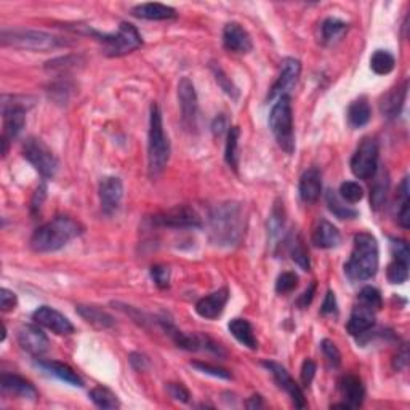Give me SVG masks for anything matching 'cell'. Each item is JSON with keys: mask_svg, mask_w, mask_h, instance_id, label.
<instances>
[{"mask_svg": "<svg viewBox=\"0 0 410 410\" xmlns=\"http://www.w3.org/2000/svg\"><path fill=\"white\" fill-rule=\"evenodd\" d=\"M342 242V234L337 230V226H333L330 221L321 220L315 227L313 232V244L317 249H335Z\"/></svg>", "mask_w": 410, "mask_h": 410, "instance_id": "cb8c5ba5", "label": "cell"}, {"mask_svg": "<svg viewBox=\"0 0 410 410\" xmlns=\"http://www.w3.org/2000/svg\"><path fill=\"white\" fill-rule=\"evenodd\" d=\"M18 343L24 351L39 357L47 353L48 338L45 333L35 326H23L18 330Z\"/></svg>", "mask_w": 410, "mask_h": 410, "instance_id": "e0dca14e", "label": "cell"}, {"mask_svg": "<svg viewBox=\"0 0 410 410\" xmlns=\"http://www.w3.org/2000/svg\"><path fill=\"white\" fill-rule=\"evenodd\" d=\"M297 287H298V276L292 271L282 272L276 281V292L279 293V295H287V293L295 290Z\"/></svg>", "mask_w": 410, "mask_h": 410, "instance_id": "7bdbcfd3", "label": "cell"}, {"mask_svg": "<svg viewBox=\"0 0 410 410\" xmlns=\"http://www.w3.org/2000/svg\"><path fill=\"white\" fill-rule=\"evenodd\" d=\"M77 313L80 317L85 319L88 324H92L96 328H109L114 326V319L111 317L108 313L100 310L96 306H85V305H79L77 306Z\"/></svg>", "mask_w": 410, "mask_h": 410, "instance_id": "4dcf8cb0", "label": "cell"}, {"mask_svg": "<svg viewBox=\"0 0 410 410\" xmlns=\"http://www.w3.org/2000/svg\"><path fill=\"white\" fill-rule=\"evenodd\" d=\"M407 362H409L407 346L404 345V346L401 348V351L398 353V356L394 357L393 366H394V369H396V371H402V369H406V367H407Z\"/></svg>", "mask_w": 410, "mask_h": 410, "instance_id": "11a10c76", "label": "cell"}, {"mask_svg": "<svg viewBox=\"0 0 410 410\" xmlns=\"http://www.w3.org/2000/svg\"><path fill=\"white\" fill-rule=\"evenodd\" d=\"M169 394L171 398L175 399V401H180V402H189V398L191 394L188 389H186L181 383H169Z\"/></svg>", "mask_w": 410, "mask_h": 410, "instance_id": "f907efd6", "label": "cell"}, {"mask_svg": "<svg viewBox=\"0 0 410 410\" xmlns=\"http://www.w3.org/2000/svg\"><path fill=\"white\" fill-rule=\"evenodd\" d=\"M263 366H265L268 371L271 372L272 378H274V382L279 384V388L284 389L288 396H290L293 404H295V407H298V409L306 407L305 394H303L301 388L298 386V383L295 382V380L290 377V373L287 372L286 367H282L281 364H277L274 361H265L263 362Z\"/></svg>", "mask_w": 410, "mask_h": 410, "instance_id": "5bb4252c", "label": "cell"}, {"mask_svg": "<svg viewBox=\"0 0 410 410\" xmlns=\"http://www.w3.org/2000/svg\"><path fill=\"white\" fill-rule=\"evenodd\" d=\"M223 45L234 53H249L253 44L249 32L239 23H230L223 29Z\"/></svg>", "mask_w": 410, "mask_h": 410, "instance_id": "d6986e66", "label": "cell"}, {"mask_svg": "<svg viewBox=\"0 0 410 410\" xmlns=\"http://www.w3.org/2000/svg\"><path fill=\"white\" fill-rule=\"evenodd\" d=\"M372 118V108L371 103L366 96L354 100L348 108V122L353 129H361V127L367 125L369 120Z\"/></svg>", "mask_w": 410, "mask_h": 410, "instance_id": "f1b7e54d", "label": "cell"}, {"mask_svg": "<svg viewBox=\"0 0 410 410\" xmlns=\"http://www.w3.org/2000/svg\"><path fill=\"white\" fill-rule=\"evenodd\" d=\"M407 87L409 85L406 80L401 87L393 88L391 92H388L383 96L382 103H380V111H382V114L384 115V118L393 119V118H396L399 113H401L404 101H406V96H407Z\"/></svg>", "mask_w": 410, "mask_h": 410, "instance_id": "4316f807", "label": "cell"}, {"mask_svg": "<svg viewBox=\"0 0 410 410\" xmlns=\"http://www.w3.org/2000/svg\"><path fill=\"white\" fill-rule=\"evenodd\" d=\"M0 42L3 47H15L21 50H34V52H50L58 47H63L68 42L44 31L34 29H3L0 35Z\"/></svg>", "mask_w": 410, "mask_h": 410, "instance_id": "5b68a950", "label": "cell"}, {"mask_svg": "<svg viewBox=\"0 0 410 410\" xmlns=\"http://www.w3.org/2000/svg\"><path fill=\"white\" fill-rule=\"evenodd\" d=\"M227 328H230L231 335L236 338L241 345L247 346L249 349H257L258 348V340L253 333L252 324L245 319H232V321L227 324Z\"/></svg>", "mask_w": 410, "mask_h": 410, "instance_id": "f546056e", "label": "cell"}, {"mask_svg": "<svg viewBox=\"0 0 410 410\" xmlns=\"http://www.w3.org/2000/svg\"><path fill=\"white\" fill-rule=\"evenodd\" d=\"M100 202L104 215H113L118 212L124 197L122 181L115 176H106L100 181Z\"/></svg>", "mask_w": 410, "mask_h": 410, "instance_id": "2e32d148", "label": "cell"}, {"mask_svg": "<svg viewBox=\"0 0 410 410\" xmlns=\"http://www.w3.org/2000/svg\"><path fill=\"white\" fill-rule=\"evenodd\" d=\"M389 242H391L393 258H396V260H402V261L410 260V252H409V245L406 241L398 239V237H391Z\"/></svg>", "mask_w": 410, "mask_h": 410, "instance_id": "7dc6e473", "label": "cell"}, {"mask_svg": "<svg viewBox=\"0 0 410 410\" xmlns=\"http://www.w3.org/2000/svg\"><path fill=\"white\" fill-rule=\"evenodd\" d=\"M340 197L348 204H357L364 197V189L356 181H345L340 186Z\"/></svg>", "mask_w": 410, "mask_h": 410, "instance_id": "60d3db41", "label": "cell"}, {"mask_svg": "<svg viewBox=\"0 0 410 410\" xmlns=\"http://www.w3.org/2000/svg\"><path fill=\"white\" fill-rule=\"evenodd\" d=\"M316 375V364L311 359H306L301 366V383L303 386H310L313 383V378Z\"/></svg>", "mask_w": 410, "mask_h": 410, "instance_id": "816d5d0a", "label": "cell"}, {"mask_svg": "<svg viewBox=\"0 0 410 410\" xmlns=\"http://www.w3.org/2000/svg\"><path fill=\"white\" fill-rule=\"evenodd\" d=\"M28 96H2V115H3V133H2V153L7 154L8 143L21 133L26 124V111L34 103H28Z\"/></svg>", "mask_w": 410, "mask_h": 410, "instance_id": "52a82bcc", "label": "cell"}, {"mask_svg": "<svg viewBox=\"0 0 410 410\" xmlns=\"http://www.w3.org/2000/svg\"><path fill=\"white\" fill-rule=\"evenodd\" d=\"M230 298V290L226 287L220 288L210 295L201 298L196 303V313L204 319H216L221 316V313L225 311V306Z\"/></svg>", "mask_w": 410, "mask_h": 410, "instance_id": "ffe728a7", "label": "cell"}, {"mask_svg": "<svg viewBox=\"0 0 410 410\" xmlns=\"http://www.w3.org/2000/svg\"><path fill=\"white\" fill-rule=\"evenodd\" d=\"M45 194H47V188H45V185H40L39 188H37V191H35L32 204H31V210H32L34 215L37 214V212L40 210V207H42L44 199H45Z\"/></svg>", "mask_w": 410, "mask_h": 410, "instance_id": "db71d44e", "label": "cell"}, {"mask_svg": "<svg viewBox=\"0 0 410 410\" xmlns=\"http://www.w3.org/2000/svg\"><path fill=\"white\" fill-rule=\"evenodd\" d=\"M84 227L69 216H57L34 231L31 237V249L37 253H50L63 249L82 234Z\"/></svg>", "mask_w": 410, "mask_h": 410, "instance_id": "7a4b0ae2", "label": "cell"}, {"mask_svg": "<svg viewBox=\"0 0 410 410\" xmlns=\"http://www.w3.org/2000/svg\"><path fill=\"white\" fill-rule=\"evenodd\" d=\"M327 205H328V210L332 212L333 215L337 216V218L340 220H353L357 216V210H354L353 207L346 205V202L342 201V197L337 194V192L333 191H328L327 196Z\"/></svg>", "mask_w": 410, "mask_h": 410, "instance_id": "836d02e7", "label": "cell"}, {"mask_svg": "<svg viewBox=\"0 0 410 410\" xmlns=\"http://www.w3.org/2000/svg\"><path fill=\"white\" fill-rule=\"evenodd\" d=\"M321 349H322L324 356H326L327 361L330 362L333 367L340 366V364H342V353H340V349L337 348L335 343L327 340V338H326V340L321 342Z\"/></svg>", "mask_w": 410, "mask_h": 410, "instance_id": "f6af8a7d", "label": "cell"}, {"mask_svg": "<svg viewBox=\"0 0 410 410\" xmlns=\"http://www.w3.org/2000/svg\"><path fill=\"white\" fill-rule=\"evenodd\" d=\"M87 34H92L96 40L103 44L104 53L111 58L124 57L143 45V39H141L138 29L130 23H120L118 31L113 34H101L93 29H88Z\"/></svg>", "mask_w": 410, "mask_h": 410, "instance_id": "ba28073f", "label": "cell"}, {"mask_svg": "<svg viewBox=\"0 0 410 410\" xmlns=\"http://www.w3.org/2000/svg\"><path fill=\"white\" fill-rule=\"evenodd\" d=\"M270 129L274 135L277 145L287 154L295 151V133H293V113L290 96L284 95L276 100L270 114Z\"/></svg>", "mask_w": 410, "mask_h": 410, "instance_id": "8992f818", "label": "cell"}, {"mask_svg": "<svg viewBox=\"0 0 410 410\" xmlns=\"http://www.w3.org/2000/svg\"><path fill=\"white\" fill-rule=\"evenodd\" d=\"M288 250H290L292 260L295 261L298 266H300V270H303V271H310L311 270L310 253H308L305 241H303V237L300 234L292 237L290 244H288Z\"/></svg>", "mask_w": 410, "mask_h": 410, "instance_id": "e575fe53", "label": "cell"}, {"mask_svg": "<svg viewBox=\"0 0 410 410\" xmlns=\"http://www.w3.org/2000/svg\"><path fill=\"white\" fill-rule=\"evenodd\" d=\"M245 218L242 204L234 201L223 202L210 212V241L218 247H234L244 234Z\"/></svg>", "mask_w": 410, "mask_h": 410, "instance_id": "6da1fadb", "label": "cell"}, {"mask_svg": "<svg viewBox=\"0 0 410 410\" xmlns=\"http://www.w3.org/2000/svg\"><path fill=\"white\" fill-rule=\"evenodd\" d=\"M32 319L35 324L48 328V330L57 333V335L66 337V335H71V333H74L73 322H71L64 315H62V313L55 310V308L40 306L32 313Z\"/></svg>", "mask_w": 410, "mask_h": 410, "instance_id": "9a60e30c", "label": "cell"}, {"mask_svg": "<svg viewBox=\"0 0 410 410\" xmlns=\"http://www.w3.org/2000/svg\"><path fill=\"white\" fill-rule=\"evenodd\" d=\"M315 292H316V284L313 282V284L310 286V288L303 293V295L298 298V306L300 308H308V305H311L313 301V297H315Z\"/></svg>", "mask_w": 410, "mask_h": 410, "instance_id": "9f6ffc18", "label": "cell"}, {"mask_svg": "<svg viewBox=\"0 0 410 410\" xmlns=\"http://www.w3.org/2000/svg\"><path fill=\"white\" fill-rule=\"evenodd\" d=\"M153 223L158 226L164 227H201L202 221L199 215L196 214L191 207L186 205H176L174 209L162 212L153 218Z\"/></svg>", "mask_w": 410, "mask_h": 410, "instance_id": "8fae6325", "label": "cell"}, {"mask_svg": "<svg viewBox=\"0 0 410 410\" xmlns=\"http://www.w3.org/2000/svg\"><path fill=\"white\" fill-rule=\"evenodd\" d=\"M298 191H300V197L305 204H315V202H317L322 192L321 171L315 169V167L310 170H306L305 174L301 175L300 185H298Z\"/></svg>", "mask_w": 410, "mask_h": 410, "instance_id": "603a6c76", "label": "cell"}, {"mask_svg": "<svg viewBox=\"0 0 410 410\" xmlns=\"http://www.w3.org/2000/svg\"><path fill=\"white\" fill-rule=\"evenodd\" d=\"M394 66H396V58L386 50H377L371 58V68L378 75H386L393 73Z\"/></svg>", "mask_w": 410, "mask_h": 410, "instance_id": "74e56055", "label": "cell"}, {"mask_svg": "<svg viewBox=\"0 0 410 410\" xmlns=\"http://www.w3.org/2000/svg\"><path fill=\"white\" fill-rule=\"evenodd\" d=\"M239 138H241L239 127H231V129L227 130L225 159H226V164L234 170H237V165H239Z\"/></svg>", "mask_w": 410, "mask_h": 410, "instance_id": "d6a6232c", "label": "cell"}, {"mask_svg": "<svg viewBox=\"0 0 410 410\" xmlns=\"http://www.w3.org/2000/svg\"><path fill=\"white\" fill-rule=\"evenodd\" d=\"M386 277L391 284H404L409 279V261L393 258V261L388 265Z\"/></svg>", "mask_w": 410, "mask_h": 410, "instance_id": "f35d334b", "label": "cell"}, {"mask_svg": "<svg viewBox=\"0 0 410 410\" xmlns=\"http://www.w3.org/2000/svg\"><path fill=\"white\" fill-rule=\"evenodd\" d=\"M378 170V143L373 138H364L351 159V171L359 180H371Z\"/></svg>", "mask_w": 410, "mask_h": 410, "instance_id": "30bf717a", "label": "cell"}, {"mask_svg": "<svg viewBox=\"0 0 410 410\" xmlns=\"http://www.w3.org/2000/svg\"><path fill=\"white\" fill-rule=\"evenodd\" d=\"M0 386H2V391L10 394V396L28 399V401H35L39 398V393L34 388V384L23 377L5 373V375H2V380H0Z\"/></svg>", "mask_w": 410, "mask_h": 410, "instance_id": "44dd1931", "label": "cell"}, {"mask_svg": "<svg viewBox=\"0 0 410 410\" xmlns=\"http://www.w3.org/2000/svg\"><path fill=\"white\" fill-rule=\"evenodd\" d=\"M338 389H340L342 398L345 399V404L349 409L362 406L364 398H366V389H364L361 378L356 375H345L338 383Z\"/></svg>", "mask_w": 410, "mask_h": 410, "instance_id": "7402d4cb", "label": "cell"}, {"mask_svg": "<svg viewBox=\"0 0 410 410\" xmlns=\"http://www.w3.org/2000/svg\"><path fill=\"white\" fill-rule=\"evenodd\" d=\"M37 367L42 369L44 372H47L48 375L57 377L58 380H62L66 384H71V386L75 388H82L84 386V380L77 375V372H74L68 364L58 362V361H39Z\"/></svg>", "mask_w": 410, "mask_h": 410, "instance_id": "d4e9b609", "label": "cell"}, {"mask_svg": "<svg viewBox=\"0 0 410 410\" xmlns=\"http://www.w3.org/2000/svg\"><path fill=\"white\" fill-rule=\"evenodd\" d=\"M131 15L141 19H149V21H164V19L176 18L175 8L167 7L164 3H141L136 5L131 10Z\"/></svg>", "mask_w": 410, "mask_h": 410, "instance_id": "484cf974", "label": "cell"}, {"mask_svg": "<svg viewBox=\"0 0 410 410\" xmlns=\"http://www.w3.org/2000/svg\"><path fill=\"white\" fill-rule=\"evenodd\" d=\"M212 71H214V74H215V80L218 82L220 87L225 90V93L232 96V98H237V95H239V90H237L236 85L232 84L230 79H227L225 71H223L218 64L212 66Z\"/></svg>", "mask_w": 410, "mask_h": 410, "instance_id": "ee69618b", "label": "cell"}, {"mask_svg": "<svg viewBox=\"0 0 410 410\" xmlns=\"http://www.w3.org/2000/svg\"><path fill=\"white\" fill-rule=\"evenodd\" d=\"M178 100L181 108V120L188 130L196 129L197 114H199V103L194 84L188 77H183L178 84Z\"/></svg>", "mask_w": 410, "mask_h": 410, "instance_id": "7c38bea8", "label": "cell"}, {"mask_svg": "<svg viewBox=\"0 0 410 410\" xmlns=\"http://www.w3.org/2000/svg\"><path fill=\"white\" fill-rule=\"evenodd\" d=\"M23 156L44 178H55L59 167L58 159L42 140L28 138L23 146Z\"/></svg>", "mask_w": 410, "mask_h": 410, "instance_id": "9c48e42d", "label": "cell"}, {"mask_svg": "<svg viewBox=\"0 0 410 410\" xmlns=\"http://www.w3.org/2000/svg\"><path fill=\"white\" fill-rule=\"evenodd\" d=\"M373 176H377L375 183L371 188V205L373 210H380L383 207L384 202H386V196H388V186H389V180L388 175L382 171V174H375Z\"/></svg>", "mask_w": 410, "mask_h": 410, "instance_id": "d590c367", "label": "cell"}, {"mask_svg": "<svg viewBox=\"0 0 410 410\" xmlns=\"http://www.w3.org/2000/svg\"><path fill=\"white\" fill-rule=\"evenodd\" d=\"M170 143L164 131L162 114L159 106L151 104L149 113V135H148V162L151 176L160 175L169 164Z\"/></svg>", "mask_w": 410, "mask_h": 410, "instance_id": "277c9868", "label": "cell"}, {"mask_svg": "<svg viewBox=\"0 0 410 410\" xmlns=\"http://www.w3.org/2000/svg\"><path fill=\"white\" fill-rule=\"evenodd\" d=\"M223 127H225V118H221V115H218V118L215 119L214 125H212V129H214V133L216 135H221L223 133Z\"/></svg>", "mask_w": 410, "mask_h": 410, "instance_id": "680465c9", "label": "cell"}, {"mask_svg": "<svg viewBox=\"0 0 410 410\" xmlns=\"http://www.w3.org/2000/svg\"><path fill=\"white\" fill-rule=\"evenodd\" d=\"M18 305V298L12 290L8 288H0V310L3 313L15 310V306Z\"/></svg>", "mask_w": 410, "mask_h": 410, "instance_id": "681fc988", "label": "cell"}, {"mask_svg": "<svg viewBox=\"0 0 410 410\" xmlns=\"http://www.w3.org/2000/svg\"><path fill=\"white\" fill-rule=\"evenodd\" d=\"M130 362L131 366H133L136 371H143V369L148 366V359H146L145 356H141V354H131L130 356Z\"/></svg>", "mask_w": 410, "mask_h": 410, "instance_id": "6f0895ef", "label": "cell"}, {"mask_svg": "<svg viewBox=\"0 0 410 410\" xmlns=\"http://www.w3.org/2000/svg\"><path fill=\"white\" fill-rule=\"evenodd\" d=\"M357 301H361V303H364V305L371 306L377 311L382 310V305H383L382 293H380L375 287H371V286L362 288L361 293H359V297H357Z\"/></svg>", "mask_w": 410, "mask_h": 410, "instance_id": "b9f144b4", "label": "cell"}, {"mask_svg": "<svg viewBox=\"0 0 410 410\" xmlns=\"http://www.w3.org/2000/svg\"><path fill=\"white\" fill-rule=\"evenodd\" d=\"M375 315L377 310L357 301L353 308L351 316H349L346 326L348 332L351 333L353 337H361L364 333H367L373 326H375Z\"/></svg>", "mask_w": 410, "mask_h": 410, "instance_id": "ac0fdd59", "label": "cell"}, {"mask_svg": "<svg viewBox=\"0 0 410 410\" xmlns=\"http://www.w3.org/2000/svg\"><path fill=\"white\" fill-rule=\"evenodd\" d=\"M282 212H284V209H282L279 202H276L270 221H268V230H270V236L272 241H276L281 236L282 230H284V214Z\"/></svg>", "mask_w": 410, "mask_h": 410, "instance_id": "ab89813d", "label": "cell"}, {"mask_svg": "<svg viewBox=\"0 0 410 410\" xmlns=\"http://www.w3.org/2000/svg\"><path fill=\"white\" fill-rule=\"evenodd\" d=\"M301 73V63L295 58H286L282 62L281 74L277 80L272 85L270 93H268V101H274L281 96L288 95V92L295 87L298 77H300Z\"/></svg>", "mask_w": 410, "mask_h": 410, "instance_id": "4fadbf2b", "label": "cell"}, {"mask_svg": "<svg viewBox=\"0 0 410 410\" xmlns=\"http://www.w3.org/2000/svg\"><path fill=\"white\" fill-rule=\"evenodd\" d=\"M151 277L156 282V286L160 288H167L170 284V270L165 265H156L151 268Z\"/></svg>", "mask_w": 410, "mask_h": 410, "instance_id": "bcb514c9", "label": "cell"}, {"mask_svg": "<svg viewBox=\"0 0 410 410\" xmlns=\"http://www.w3.org/2000/svg\"><path fill=\"white\" fill-rule=\"evenodd\" d=\"M192 367H196L197 371H201L202 373H209V375L225 378V380L231 378V372L230 371H226V369H221V367H216V366H212V364L192 362Z\"/></svg>", "mask_w": 410, "mask_h": 410, "instance_id": "c3c4849f", "label": "cell"}, {"mask_svg": "<svg viewBox=\"0 0 410 410\" xmlns=\"http://www.w3.org/2000/svg\"><path fill=\"white\" fill-rule=\"evenodd\" d=\"M378 244L369 232L354 236L353 252L345 265V272L351 281H369L378 271Z\"/></svg>", "mask_w": 410, "mask_h": 410, "instance_id": "3957f363", "label": "cell"}, {"mask_svg": "<svg viewBox=\"0 0 410 410\" xmlns=\"http://www.w3.org/2000/svg\"><path fill=\"white\" fill-rule=\"evenodd\" d=\"M321 313L322 315H333V313H337V298H335V293L332 290H328L326 298H324Z\"/></svg>", "mask_w": 410, "mask_h": 410, "instance_id": "f5cc1de1", "label": "cell"}, {"mask_svg": "<svg viewBox=\"0 0 410 410\" xmlns=\"http://www.w3.org/2000/svg\"><path fill=\"white\" fill-rule=\"evenodd\" d=\"M409 178L406 176L401 181L396 196V205H394V216L396 221L404 230H409L410 226V197H409Z\"/></svg>", "mask_w": 410, "mask_h": 410, "instance_id": "83f0119b", "label": "cell"}, {"mask_svg": "<svg viewBox=\"0 0 410 410\" xmlns=\"http://www.w3.org/2000/svg\"><path fill=\"white\" fill-rule=\"evenodd\" d=\"M90 399H92V402L95 404L96 407L100 409H118L120 406L119 399L115 394L111 391V389L104 388V386H96L93 388L92 391L88 393Z\"/></svg>", "mask_w": 410, "mask_h": 410, "instance_id": "8d00e7d4", "label": "cell"}, {"mask_svg": "<svg viewBox=\"0 0 410 410\" xmlns=\"http://www.w3.org/2000/svg\"><path fill=\"white\" fill-rule=\"evenodd\" d=\"M263 406V401L260 396H253L249 402H247V407L249 409H255V407H261Z\"/></svg>", "mask_w": 410, "mask_h": 410, "instance_id": "91938a15", "label": "cell"}, {"mask_svg": "<svg viewBox=\"0 0 410 410\" xmlns=\"http://www.w3.org/2000/svg\"><path fill=\"white\" fill-rule=\"evenodd\" d=\"M322 42L327 45H333L345 37L348 32V24L338 18H327L322 23Z\"/></svg>", "mask_w": 410, "mask_h": 410, "instance_id": "1f68e13d", "label": "cell"}]
</instances>
